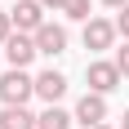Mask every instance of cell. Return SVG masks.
<instances>
[{
  "mask_svg": "<svg viewBox=\"0 0 129 129\" xmlns=\"http://www.w3.org/2000/svg\"><path fill=\"white\" fill-rule=\"evenodd\" d=\"M9 18H13V31H27V36H36L40 27L49 22V18H45V5H40V0H13Z\"/></svg>",
  "mask_w": 129,
  "mask_h": 129,
  "instance_id": "cell-5",
  "label": "cell"
},
{
  "mask_svg": "<svg viewBox=\"0 0 129 129\" xmlns=\"http://www.w3.org/2000/svg\"><path fill=\"white\" fill-rule=\"evenodd\" d=\"M116 18H89L85 22V31H80V40H85V49L103 53V49H116Z\"/></svg>",
  "mask_w": 129,
  "mask_h": 129,
  "instance_id": "cell-3",
  "label": "cell"
},
{
  "mask_svg": "<svg viewBox=\"0 0 129 129\" xmlns=\"http://www.w3.org/2000/svg\"><path fill=\"white\" fill-rule=\"evenodd\" d=\"M76 125H80V129L107 125V98H103V93H85V98L76 103Z\"/></svg>",
  "mask_w": 129,
  "mask_h": 129,
  "instance_id": "cell-6",
  "label": "cell"
},
{
  "mask_svg": "<svg viewBox=\"0 0 129 129\" xmlns=\"http://www.w3.org/2000/svg\"><path fill=\"white\" fill-rule=\"evenodd\" d=\"M120 129H129V107H125V116H120Z\"/></svg>",
  "mask_w": 129,
  "mask_h": 129,
  "instance_id": "cell-17",
  "label": "cell"
},
{
  "mask_svg": "<svg viewBox=\"0 0 129 129\" xmlns=\"http://www.w3.org/2000/svg\"><path fill=\"white\" fill-rule=\"evenodd\" d=\"M40 116H31L27 107H5L0 111V129H36Z\"/></svg>",
  "mask_w": 129,
  "mask_h": 129,
  "instance_id": "cell-9",
  "label": "cell"
},
{
  "mask_svg": "<svg viewBox=\"0 0 129 129\" xmlns=\"http://www.w3.org/2000/svg\"><path fill=\"white\" fill-rule=\"evenodd\" d=\"M31 98H36V76H27L18 67L0 71V103L5 107H27Z\"/></svg>",
  "mask_w": 129,
  "mask_h": 129,
  "instance_id": "cell-1",
  "label": "cell"
},
{
  "mask_svg": "<svg viewBox=\"0 0 129 129\" xmlns=\"http://www.w3.org/2000/svg\"><path fill=\"white\" fill-rule=\"evenodd\" d=\"M98 129H116V125H98Z\"/></svg>",
  "mask_w": 129,
  "mask_h": 129,
  "instance_id": "cell-18",
  "label": "cell"
},
{
  "mask_svg": "<svg viewBox=\"0 0 129 129\" xmlns=\"http://www.w3.org/2000/svg\"><path fill=\"white\" fill-rule=\"evenodd\" d=\"M120 67H116V58H93L89 67H85V85H89V93H116L120 89Z\"/></svg>",
  "mask_w": 129,
  "mask_h": 129,
  "instance_id": "cell-2",
  "label": "cell"
},
{
  "mask_svg": "<svg viewBox=\"0 0 129 129\" xmlns=\"http://www.w3.org/2000/svg\"><path fill=\"white\" fill-rule=\"evenodd\" d=\"M103 5H107V9H125L129 0H103Z\"/></svg>",
  "mask_w": 129,
  "mask_h": 129,
  "instance_id": "cell-16",
  "label": "cell"
},
{
  "mask_svg": "<svg viewBox=\"0 0 129 129\" xmlns=\"http://www.w3.org/2000/svg\"><path fill=\"white\" fill-rule=\"evenodd\" d=\"M40 5H45V9H62L67 0H40Z\"/></svg>",
  "mask_w": 129,
  "mask_h": 129,
  "instance_id": "cell-15",
  "label": "cell"
},
{
  "mask_svg": "<svg viewBox=\"0 0 129 129\" xmlns=\"http://www.w3.org/2000/svg\"><path fill=\"white\" fill-rule=\"evenodd\" d=\"M71 120H76V111H62V107H45L36 129H71Z\"/></svg>",
  "mask_w": 129,
  "mask_h": 129,
  "instance_id": "cell-10",
  "label": "cell"
},
{
  "mask_svg": "<svg viewBox=\"0 0 129 129\" xmlns=\"http://www.w3.org/2000/svg\"><path fill=\"white\" fill-rule=\"evenodd\" d=\"M62 93H67V76H62V71H53V67H49V71H40V76H36V98H45L49 107H58Z\"/></svg>",
  "mask_w": 129,
  "mask_h": 129,
  "instance_id": "cell-8",
  "label": "cell"
},
{
  "mask_svg": "<svg viewBox=\"0 0 129 129\" xmlns=\"http://www.w3.org/2000/svg\"><path fill=\"white\" fill-rule=\"evenodd\" d=\"M36 49L45 53V58L67 53V27H62V22H45V27L36 31Z\"/></svg>",
  "mask_w": 129,
  "mask_h": 129,
  "instance_id": "cell-7",
  "label": "cell"
},
{
  "mask_svg": "<svg viewBox=\"0 0 129 129\" xmlns=\"http://www.w3.org/2000/svg\"><path fill=\"white\" fill-rule=\"evenodd\" d=\"M116 31L129 40V5H125V9H116Z\"/></svg>",
  "mask_w": 129,
  "mask_h": 129,
  "instance_id": "cell-13",
  "label": "cell"
},
{
  "mask_svg": "<svg viewBox=\"0 0 129 129\" xmlns=\"http://www.w3.org/2000/svg\"><path fill=\"white\" fill-rule=\"evenodd\" d=\"M13 36V18H9V13H0V49H5V40H9Z\"/></svg>",
  "mask_w": 129,
  "mask_h": 129,
  "instance_id": "cell-14",
  "label": "cell"
},
{
  "mask_svg": "<svg viewBox=\"0 0 129 129\" xmlns=\"http://www.w3.org/2000/svg\"><path fill=\"white\" fill-rule=\"evenodd\" d=\"M0 53H5V62H9V67H18V71H27V67H31V62H36V36H27V31H13V36L9 40H5V49H0Z\"/></svg>",
  "mask_w": 129,
  "mask_h": 129,
  "instance_id": "cell-4",
  "label": "cell"
},
{
  "mask_svg": "<svg viewBox=\"0 0 129 129\" xmlns=\"http://www.w3.org/2000/svg\"><path fill=\"white\" fill-rule=\"evenodd\" d=\"M0 58H5V53H0Z\"/></svg>",
  "mask_w": 129,
  "mask_h": 129,
  "instance_id": "cell-19",
  "label": "cell"
},
{
  "mask_svg": "<svg viewBox=\"0 0 129 129\" xmlns=\"http://www.w3.org/2000/svg\"><path fill=\"white\" fill-rule=\"evenodd\" d=\"M116 67H120V76L129 80V40H125V45L116 49Z\"/></svg>",
  "mask_w": 129,
  "mask_h": 129,
  "instance_id": "cell-12",
  "label": "cell"
},
{
  "mask_svg": "<svg viewBox=\"0 0 129 129\" xmlns=\"http://www.w3.org/2000/svg\"><path fill=\"white\" fill-rule=\"evenodd\" d=\"M62 13L71 18V22H89V18H93V0H67Z\"/></svg>",
  "mask_w": 129,
  "mask_h": 129,
  "instance_id": "cell-11",
  "label": "cell"
}]
</instances>
